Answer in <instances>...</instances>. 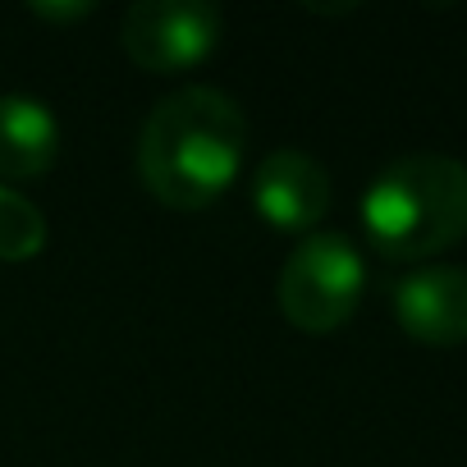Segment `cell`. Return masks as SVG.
Here are the masks:
<instances>
[{
	"label": "cell",
	"mask_w": 467,
	"mask_h": 467,
	"mask_svg": "<svg viewBox=\"0 0 467 467\" xmlns=\"http://www.w3.org/2000/svg\"><path fill=\"white\" fill-rule=\"evenodd\" d=\"M248 161L244 106L211 83L179 88L151 106L138 133V174L174 211H202L229 192Z\"/></svg>",
	"instance_id": "1"
},
{
	"label": "cell",
	"mask_w": 467,
	"mask_h": 467,
	"mask_svg": "<svg viewBox=\"0 0 467 467\" xmlns=\"http://www.w3.org/2000/svg\"><path fill=\"white\" fill-rule=\"evenodd\" d=\"M367 244L389 262H421L467 239V165L417 151L385 165L362 192Z\"/></svg>",
	"instance_id": "2"
},
{
	"label": "cell",
	"mask_w": 467,
	"mask_h": 467,
	"mask_svg": "<svg viewBox=\"0 0 467 467\" xmlns=\"http://www.w3.org/2000/svg\"><path fill=\"white\" fill-rule=\"evenodd\" d=\"M362 289L367 266L344 234H307L289 253L275 294L289 326H298L303 335H330L358 312Z\"/></svg>",
	"instance_id": "3"
},
{
	"label": "cell",
	"mask_w": 467,
	"mask_h": 467,
	"mask_svg": "<svg viewBox=\"0 0 467 467\" xmlns=\"http://www.w3.org/2000/svg\"><path fill=\"white\" fill-rule=\"evenodd\" d=\"M224 33V15L206 0H138L124 15V51L147 74L197 69Z\"/></svg>",
	"instance_id": "4"
},
{
	"label": "cell",
	"mask_w": 467,
	"mask_h": 467,
	"mask_svg": "<svg viewBox=\"0 0 467 467\" xmlns=\"http://www.w3.org/2000/svg\"><path fill=\"white\" fill-rule=\"evenodd\" d=\"M253 206L280 234L317 229L330 211V174L317 156L298 147H275L253 170Z\"/></svg>",
	"instance_id": "5"
},
{
	"label": "cell",
	"mask_w": 467,
	"mask_h": 467,
	"mask_svg": "<svg viewBox=\"0 0 467 467\" xmlns=\"http://www.w3.org/2000/svg\"><path fill=\"white\" fill-rule=\"evenodd\" d=\"M394 317L403 335L431 348L467 344V271L462 266H421L394 285Z\"/></svg>",
	"instance_id": "6"
},
{
	"label": "cell",
	"mask_w": 467,
	"mask_h": 467,
	"mask_svg": "<svg viewBox=\"0 0 467 467\" xmlns=\"http://www.w3.org/2000/svg\"><path fill=\"white\" fill-rule=\"evenodd\" d=\"M65 129L56 110L28 92L0 97V179H37L60 161Z\"/></svg>",
	"instance_id": "7"
},
{
	"label": "cell",
	"mask_w": 467,
	"mask_h": 467,
	"mask_svg": "<svg viewBox=\"0 0 467 467\" xmlns=\"http://www.w3.org/2000/svg\"><path fill=\"white\" fill-rule=\"evenodd\" d=\"M47 248V215L33 197L0 183V262H33Z\"/></svg>",
	"instance_id": "8"
},
{
	"label": "cell",
	"mask_w": 467,
	"mask_h": 467,
	"mask_svg": "<svg viewBox=\"0 0 467 467\" xmlns=\"http://www.w3.org/2000/svg\"><path fill=\"white\" fill-rule=\"evenodd\" d=\"M97 5L92 0H69V5H51V0H33L28 5V15H37V19H51V24H74V19H88Z\"/></svg>",
	"instance_id": "9"
}]
</instances>
